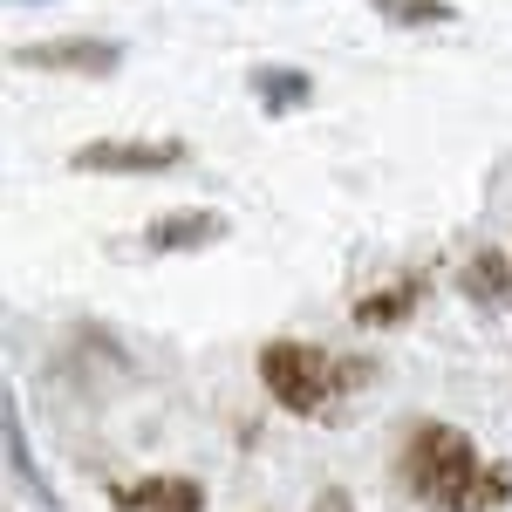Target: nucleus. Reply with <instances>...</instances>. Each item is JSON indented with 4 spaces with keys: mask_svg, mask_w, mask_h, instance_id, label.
<instances>
[{
    "mask_svg": "<svg viewBox=\"0 0 512 512\" xmlns=\"http://www.w3.org/2000/svg\"><path fill=\"white\" fill-rule=\"evenodd\" d=\"M458 287L472 294L478 308H499V315H506V308H512V267H506V253H499V246L472 253V260H465V274H458Z\"/></svg>",
    "mask_w": 512,
    "mask_h": 512,
    "instance_id": "nucleus-8",
    "label": "nucleus"
},
{
    "mask_svg": "<svg viewBox=\"0 0 512 512\" xmlns=\"http://www.w3.org/2000/svg\"><path fill=\"white\" fill-rule=\"evenodd\" d=\"M362 376H369V362H342V355L315 349V342H267L260 349V383H267V396L287 417H321Z\"/></svg>",
    "mask_w": 512,
    "mask_h": 512,
    "instance_id": "nucleus-2",
    "label": "nucleus"
},
{
    "mask_svg": "<svg viewBox=\"0 0 512 512\" xmlns=\"http://www.w3.org/2000/svg\"><path fill=\"white\" fill-rule=\"evenodd\" d=\"M7 465H14V478L28 485V499H41V506H55L48 478L35 472V451H28V431H21V410H14V396H7Z\"/></svg>",
    "mask_w": 512,
    "mask_h": 512,
    "instance_id": "nucleus-10",
    "label": "nucleus"
},
{
    "mask_svg": "<svg viewBox=\"0 0 512 512\" xmlns=\"http://www.w3.org/2000/svg\"><path fill=\"white\" fill-rule=\"evenodd\" d=\"M14 69H48V76H117L123 69V48L117 41H89V35H69V41H28L14 48Z\"/></svg>",
    "mask_w": 512,
    "mask_h": 512,
    "instance_id": "nucleus-4",
    "label": "nucleus"
},
{
    "mask_svg": "<svg viewBox=\"0 0 512 512\" xmlns=\"http://www.w3.org/2000/svg\"><path fill=\"white\" fill-rule=\"evenodd\" d=\"M192 158L178 137H96V144H82L69 151V171L82 178H164V171H178V164Z\"/></svg>",
    "mask_w": 512,
    "mask_h": 512,
    "instance_id": "nucleus-3",
    "label": "nucleus"
},
{
    "mask_svg": "<svg viewBox=\"0 0 512 512\" xmlns=\"http://www.w3.org/2000/svg\"><path fill=\"white\" fill-rule=\"evenodd\" d=\"M390 28H451L458 21V7L451 0H369Z\"/></svg>",
    "mask_w": 512,
    "mask_h": 512,
    "instance_id": "nucleus-11",
    "label": "nucleus"
},
{
    "mask_svg": "<svg viewBox=\"0 0 512 512\" xmlns=\"http://www.w3.org/2000/svg\"><path fill=\"white\" fill-rule=\"evenodd\" d=\"M417 301H424V274H403L383 294H362L355 301V328H396V321L417 315Z\"/></svg>",
    "mask_w": 512,
    "mask_h": 512,
    "instance_id": "nucleus-7",
    "label": "nucleus"
},
{
    "mask_svg": "<svg viewBox=\"0 0 512 512\" xmlns=\"http://www.w3.org/2000/svg\"><path fill=\"white\" fill-rule=\"evenodd\" d=\"M315 512H355V499H349V492H342V485H328V492H321V499H315Z\"/></svg>",
    "mask_w": 512,
    "mask_h": 512,
    "instance_id": "nucleus-12",
    "label": "nucleus"
},
{
    "mask_svg": "<svg viewBox=\"0 0 512 512\" xmlns=\"http://www.w3.org/2000/svg\"><path fill=\"white\" fill-rule=\"evenodd\" d=\"M253 96H260V110L267 117H287V110H308V96H315V82L301 76V69H253Z\"/></svg>",
    "mask_w": 512,
    "mask_h": 512,
    "instance_id": "nucleus-9",
    "label": "nucleus"
},
{
    "mask_svg": "<svg viewBox=\"0 0 512 512\" xmlns=\"http://www.w3.org/2000/svg\"><path fill=\"white\" fill-rule=\"evenodd\" d=\"M117 512H205V485L185 472L130 478V485H117Z\"/></svg>",
    "mask_w": 512,
    "mask_h": 512,
    "instance_id": "nucleus-5",
    "label": "nucleus"
},
{
    "mask_svg": "<svg viewBox=\"0 0 512 512\" xmlns=\"http://www.w3.org/2000/svg\"><path fill=\"white\" fill-rule=\"evenodd\" d=\"M21 7H28V0H21Z\"/></svg>",
    "mask_w": 512,
    "mask_h": 512,
    "instance_id": "nucleus-13",
    "label": "nucleus"
},
{
    "mask_svg": "<svg viewBox=\"0 0 512 512\" xmlns=\"http://www.w3.org/2000/svg\"><path fill=\"white\" fill-rule=\"evenodd\" d=\"M403 485L431 512H499L512 499V472L485 465L458 424H417L403 444Z\"/></svg>",
    "mask_w": 512,
    "mask_h": 512,
    "instance_id": "nucleus-1",
    "label": "nucleus"
},
{
    "mask_svg": "<svg viewBox=\"0 0 512 512\" xmlns=\"http://www.w3.org/2000/svg\"><path fill=\"white\" fill-rule=\"evenodd\" d=\"M219 239H226V219L192 205V212H164L144 233V253H198V246H219Z\"/></svg>",
    "mask_w": 512,
    "mask_h": 512,
    "instance_id": "nucleus-6",
    "label": "nucleus"
}]
</instances>
